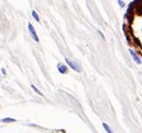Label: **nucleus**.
Returning a JSON list of instances; mask_svg holds the SVG:
<instances>
[{
	"instance_id": "f257e3e1",
	"label": "nucleus",
	"mask_w": 142,
	"mask_h": 133,
	"mask_svg": "<svg viewBox=\"0 0 142 133\" xmlns=\"http://www.w3.org/2000/svg\"><path fill=\"white\" fill-rule=\"evenodd\" d=\"M65 62H66L67 64H68V66H69L73 70H75V72H77V73H81V66H79V65L77 64V63L73 62L72 59H69V58H66Z\"/></svg>"
},
{
	"instance_id": "f03ea898",
	"label": "nucleus",
	"mask_w": 142,
	"mask_h": 133,
	"mask_svg": "<svg viewBox=\"0 0 142 133\" xmlns=\"http://www.w3.org/2000/svg\"><path fill=\"white\" fill-rule=\"evenodd\" d=\"M134 5V12L139 16H142V0H134L133 1Z\"/></svg>"
},
{
	"instance_id": "7ed1b4c3",
	"label": "nucleus",
	"mask_w": 142,
	"mask_h": 133,
	"mask_svg": "<svg viewBox=\"0 0 142 133\" xmlns=\"http://www.w3.org/2000/svg\"><path fill=\"white\" fill-rule=\"evenodd\" d=\"M28 29H29V32H30V34H32V37L34 38V40L35 42H37L38 43L39 42V38H38V35L36 34V30H35V28H34V26L32 24H28Z\"/></svg>"
},
{
	"instance_id": "20e7f679",
	"label": "nucleus",
	"mask_w": 142,
	"mask_h": 133,
	"mask_svg": "<svg viewBox=\"0 0 142 133\" xmlns=\"http://www.w3.org/2000/svg\"><path fill=\"white\" fill-rule=\"evenodd\" d=\"M129 52H130L131 56H132V58H133V60H134L137 64H139V65H140V64H141V59H140V57H139L138 55L135 54V52L133 50V49H130V50H129Z\"/></svg>"
},
{
	"instance_id": "39448f33",
	"label": "nucleus",
	"mask_w": 142,
	"mask_h": 133,
	"mask_svg": "<svg viewBox=\"0 0 142 133\" xmlns=\"http://www.w3.org/2000/svg\"><path fill=\"white\" fill-rule=\"evenodd\" d=\"M58 72H59L60 74H66L67 73V66L65 64L59 63L58 64Z\"/></svg>"
},
{
	"instance_id": "423d86ee",
	"label": "nucleus",
	"mask_w": 142,
	"mask_h": 133,
	"mask_svg": "<svg viewBox=\"0 0 142 133\" xmlns=\"http://www.w3.org/2000/svg\"><path fill=\"white\" fill-rule=\"evenodd\" d=\"M0 122H4V123H12V122H16V119H12V117H5V119H1Z\"/></svg>"
},
{
	"instance_id": "0eeeda50",
	"label": "nucleus",
	"mask_w": 142,
	"mask_h": 133,
	"mask_svg": "<svg viewBox=\"0 0 142 133\" xmlns=\"http://www.w3.org/2000/svg\"><path fill=\"white\" fill-rule=\"evenodd\" d=\"M102 125H103V128H104V130H105V131H106V133H113V131H112V129H111V128H110V126H109V125H107V124H106V123H105V122H103V123H102Z\"/></svg>"
},
{
	"instance_id": "6e6552de",
	"label": "nucleus",
	"mask_w": 142,
	"mask_h": 133,
	"mask_svg": "<svg viewBox=\"0 0 142 133\" xmlns=\"http://www.w3.org/2000/svg\"><path fill=\"white\" fill-rule=\"evenodd\" d=\"M32 88H33L34 91H35V92H36V93H37V94H38V95H40V96H44V94H43V93H42L40 91H39V89L37 88L35 85H32Z\"/></svg>"
},
{
	"instance_id": "1a4fd4ad",
	"label": "nucleus",
	"mask_w": 142,
	"mask_h": 133,
	"mask_svg": "<svg viewBox=\"0 0 142 133\" xmlns=\"http://www.w3.org/2000/svg\"><path fill=\"white\" fill-rule=\"evenodd\" d=\"M32 15H33L34 19H35L36 21H38V23H39V17H38V15H37V12H36L35 10H33V12H32Z\"/></svg>"
},
{
	"instance_id": "9d476101",
	"label": "nucleus",
	"mask_w": 142,
	"mask_h": 133,
	"mask_svg": "<svg viewBox=\"0 0 142 133\" xmlns=\"http://www.w3.org/2000/svg\"><path fill=\"white\" fill-rule=\"evenodd\" d=\"M133 40H134V44L138 46V47H141V44H140V42H139V39L137 38V37H133Z\"/></svg>"
},
{
	"instance_id": "9b49d317",
	"label": "nucleus",
	"mask_w": 142,
	"mask_h": 133,
	"mask_svg": "<svg viewBox=\"0 0 142 133\" xmlns=\"http://www.w3.org/2000/svg\"><path fill=\"white\" fill-rule=\"evenodd\" d=\"M118 2H119V5L121 6V7H124V2H123L122 0H118Z\"/></svg>"
},
{
	"instance_id": "f8f14e48",
	"label": "nucleus",
	"mask_w": 142,
	"mask_h": 133,
	"mask_svg": "<svg viewBox=\"0 0 142 133\" xmlns=\"http://www.w3.org/2000/svg\"><path fill=\"white\" fill-rule=\"evenodd\" d=\"M1 73H2V74H7V72H6L5 68H1Z\"/></svg>"
}]
</instances>
